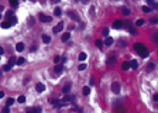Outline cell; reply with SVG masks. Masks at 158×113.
Returning a JSON list of instances; mask_svg holds the SVG:
<instances>
[{"label":"cell","instance_id":"obj_36","mask_svg":"<svg viewBox=\"0 0 158 113\" xmlns=\"http://www.w3.org/2000/svg\"><path fill=\"white\" fill-rule=\"evenodd\" d=\"M142 11H144V13H150V11H151V9H150V7H147V6H144V7H142Z\"/></svg>","mask_w":158,"mask_h":113},{"label":"cell","instance_id":"obj_47","mask_svg":"<svg viewBox=\"0 0 158 113\" xmlns=\"http://www.w3.org/2000/svg\"><path fill=\"white\" fill-rule=\"evenodd\" d=\"M65 61H66V57H62V59H61V62H62V65L65 64Z\"/></svg>","mask_w":158,"mask_h":113},{"label":"cell","instance_id":"obj_44","mask_svg":"<svg viewBox=\"0 0 158 113\" xmlns=\"http://www.w3.org/2000/svg\"><path fill=\"white\" fill-rule=\"evenodd\" d=\"M114 59H116L114 57H110V58H109V64H110V62H114Z\"/></svg>","mask_w":158,"mask_h":113},{"label":"cell","instance_id":"obj_10","mask_svg":"<svg viewBox=\"0 0 158 113\" xmlns=\"http://www.w3.org/2000/svg\"><path fill=\"white\" fill-rule=\"evenodd\" d=\"M62 71H63V65L62 64H61V65H55V74H58V75H59Z\"/></svg>","mask_w":158,"mask_h":113},{"label":"cell","instance_id":"obj_17","mask_svg":"<svg viewBox=\"0 0 158 113\" xmlns=\"http://www.w3.org/2000/svg\"><path fill=\"white\" fill-rule=\"evenodd\" d=\"M14 102H16V100H14L13 97H9V99H7V102H6V106H9V108H10V106H11Z\"/></svg>","mask_w":158,"mask_h":113},{"label":"cell","instance_id":"obj_39","mask_svg":"<svg viewBox=\"0 0 158 113\" xmlns=\"http://www.w3.org/2000/svg\"><path fill=\"white\" fill-rule=\"evenodd\" d=\"M78 69H79V71H85V69H86V65H85V64H80Z\"/></svg>","mask_w":158,"mask_h":113},{"label":"cell","instance_id":"obj_20","mask_svg":"<svg viewBox=\"0 0 158 113\" xmlns=\"http://www.w3.org/2000/svg\"><path fill=\"white\" fill-rule=\"evenodd\" d=\"M69 38H71V34H69V32H66V34H63V35H62V38H61V40L65 43V41H68Z\"/></svg>","mask_w":158,"mask_h":113},{"label":"cell","instance_id":"obj_43","mask_svg":"<svg viewBox=\"0 0 158 113\" xmlns=\"http://www.w3.org/2000/svg\"><path fill=\"white\" fill-rule=\"evenodd\" d=\"M151 23H153V24H157L158 20H157V18H151Z\"/></svg>","mask_w":158,"mask_h":113},{"label":"cell","instance_id":"obj_38","mask_svg":"<svg viewBox=\"0 0 158 113\" xmlns=\"http://www.w3.org/2000/svg\"><path fill=\"white\" fill-rule=\"evenodd\" d=\"M1 113H10V109H9V106H4V108H3V110H1Z\"/></svg>","mask_w":158,"mask_h":113},{"label":"cell","instance_id":"obj_21","mask_svg":"<svg viewBox=\"0 0 158 113\" xmlns=\"http://www.w3.org/2000/svg\"><path fill=\"white\" fill-rule=\"evenodd\" d=\"M111 44H113V38L107 37V38L105 40V45H111Z\"/></svg>","mask_w":158,"mask_h":113},{"label":"cell","instance_id":"obj_25","mask_svg":"<svg viewBox=\"0 0 158 113\" xmlns=\"http://www.w3.org/2000/svg\"><path fill=\"white\" fill-rule=\"evenodd\" d=\"M121 13H123L124 16H128V14H130V10H128L127 7H123V9H121Z\"/></svg>","mask_w":158,"mask_h":113},{"label":"cell","instance_id":"obj_1","mask_svg":"<svg viewBox=\"0 0 158 113\" xmlns=\"http://www.w3.org/2000/svg\"><path fill=\"white\" fill-rule=\"evenodd\" d=\"M133 47H134V51H136V52L140 54V57H142V58H147V57H148V49H147V47H145L144 44L137 43V44H134Z\"/></svg>","mask_w":158,"mask_h":113},{"label":"cell","instance_id":"obj_14","mask_svg":"<svg viewBox=\"0 0 158 113\" xmlns=\"http://www.w3.org/2000/svg\"><path fill=\"white\" fill-rule=\"evenodd\" d=\"M82 92H83V95H85V96H88V95L90 93V88H89V86H85V88L82 89Z\"/></svg>","mask_w":158,"mask_h":113},{"label":"cell","instance_id":"obj_8","mask_svg":"<svg viewBox=\"0 0 158 113\" xmlns=\"http://www.w3.org/2000/svg\"><path fill=\"white\" fill-rule=\"evenodd\" d=\"M130 68H131V64H130V62H127V61H124V62L121 64V69H123V71H128Z\"/></svg>","mask_w":158,"mask_h":113},{"label":"cell","instance_id":"obj_41","mask_svg":"<svg viewBox=\"0 0 158 113\" xmlns=\"http://www.w3.org/2000/svg\"><path fill=\"white\" fill-rule=\"evenodd\" d=\"M153 40H154L155 43H158V32H155V34L153 35Z\"/></svg>","mask_w":158,"mask_h":113},{"label":"cell","instance_id":"obj_34","mask_svg":"<svg viewBox=\"0 0 158 113\" xmlns=\"http://www.w3.org/2000/svg\"><path fill=\"white\" fill-rule=\"evenodd\" d=\"M142 24H144V20H142V18H140V20L136 21V26H142Z\"/></svg>","mask_w":158,"mask_h":113},{"label":"cell","instance_id":"obj_18","mask_svg":"<svg viewBox=\"0 0 158 113\" xmlns=\"http://www.w3.org/2000/svg\"><path fill=\"white\" fill-rule=\"evenodd\" d=\"M14 64H17V59H16V57H11V58H10V61H9V65L13 68V65H14Z\"/></svg>","mask_w":158,"mask_h":113},{"label":"cell","instance_id":"obj_24","mask_svg":"<svg viewBox=\"0 0 158 113\" xmlns=\"http://www.w3.org/2000/svg\"><path fill=\"white\" fill-rule=\"evenodd\" d=\"M10 26H11V24H10L9 21H3V23H1V27H3V28H9Z\"/></svg>","mask_w":158,"mask_h":113},{"label":"cell","instance_id":"obj_13","mask_svg":"<svg viewBox=\"0 0 158 113\" xmlns=\"http://www.w3.org/2000/svg\"><path fill=\"white\" fill-rule=\"evenodd\" d=\"M114 109H116V113H126L124 106H117V108H114Z\"/></svg>","mask_w":158,"mask_h":113},{"label":"cell","instance_id":"obj_31","mask_svg":"<svg viewBox=\"0 0 158 113\" xmlns=\"http://www.w3.org/2000/svg\"><path fill=\"white\" fill-rule=\"evenodd\" d=\"M10 69H11V66H10L9 64H6L4 66H3V71H4V72H7V71H10Z\"/></svg>","mask_w":158,"mask_h":113},{"label":"cell","instance_id":"obj_30","mask_svg":"<svg viewBox=\"0 0 158 113\" xmlns=\"http://www.w3.org/2000/svg\"><path fill=\"white\" fill-rule=\"evenodd\" d=\"M61 59H62V57H58V55H57V57L54 58V62H55V65H58V62H59Z\"/></svg>","mask_w":158,"mask_h":113},{"label":"cell","instance_id":"obj_45","mask_svg":"<svg viewBox=\"0 0 158 113\" xmlns=\"http://www.w3.org/2000/svg\"><path fill=\"white\" fill-rule=\"evenodd\" d=\"M35 49H37V47H35V45H32L31 48H30V51H31V52H34V51H35Z\"/></svg>","mask_w":158,"mask_h":113},{"label":"cell","instance_id":"obj_11","mask_svg":"<svg viewBox=\"0 0 158 113\" xmlns=\"http://www.w3.org/2000/svg\"><path fill=\"white\" fill-rule=\"evenodd\" d=\"M16 51H18V52L24 51V44H23V43H18V44L16 45Z\"/></svg>","mask_w":158,"mask_h":113},{"label":"cell","instance_id":"obj_22","mask_svg":"<svg viewBox=\"0 0 158 113\" xmlns=\"http://www.w3.org/2000/svg\"><path fill=\"white\" fill-rule=\"evenodd\" d=\"M86 57H88V55H86L85 52H80V54H79V61H85Z\"/></svg>","mask_w":158,"mask_h":113},{"label":"cell","instance_id":"obj_16","mask_svg":"<svg viewBox=\"0 0 158 113\" xmlns=\"http://www.w3.org/2000/svg\"><path fill=\"white\" fill-rule=\"evenodd\" d=\"M147 3H148V4H150L151 7H154V9H157V10H158V3H155V1H153V0H148Z\"/></svg>","mask_w":158,"mask_h":113},{"label":"cell","instance_id":"obj_9","mask_svg":"<svg viewBox=\"0 0 158 113\" xmlns=\"http://www.w3.org/2000/svg\"><path fill=\"white\" fill-rule=\"evenodd\" d=\"M52 105L57 106V108H59V106H65V102L63 100H52Z\"/></svg>","mask_w":158,"mask_h":113},{"label":"cell","instance_id":"obj_5","mask_svg":"<svg viewBox=\"0 0 158 113\" xmlns=\"http://www.w3.org/2000/svg\"><path fill=\"white\" fill-rule=\"evenodd\" d=\"M35 91H37V92H44V91H45V85L38 82V83L35 85Z\"/></svg>","mask_w":158,"mask_h":113},{"label":"cell","instance_id":"obj_28","mask_svg":"<svg viewBox=\"0 0 158 113\" xmlns=\"http://www.w3.org/2000/svg\"><path fill=\"white\" fill-rule=\"evenodd\" d=\"M24 62H26L24 58H17V65H23Z\"/></svg>","mask_w":158,"mask_h":113},{"label":"cell","instance_id":"obj_7","mask_svg":"<svg viewBox=\"0 0 158 113\" xmlns=\"http://www.w3.org/2000/svg\"><path fill=\"white\" fill-rule=\"evenodd\" d=\"M40 20H41L42 23H49V21H51V17L45 16V14H40Z\"/></svg>","mask_w":158,"mask_h":113},{"label":"cell","instance_id":"obj_35","mask_svg":"<svg viewBox=\"0 0 158 113\" xmlns=\"http://www.w3.org/2000/svg\"><path fill=\"white\" fill-rule=\"evenodd\" d=\"M130 64H131V68H134V69H136V68L138 66V64H137V61H131Z\"/></svg>","mask_w":158,"mask_h":113},{"label":"cell","instance_id":"obj_42","mask_svg":"<svg viewBox=\"0 0 158 113\" xmlns=\"http://www.w3.org/2000/svg\"><path fill=\"white\" fill-rule=\"evenodd\" d=\"M74 110H76V112H82V109H80V108H78V106H75V108H74Z\"/></svg>","mask_w":158,"mask_h":113},{"label":"cell","instance_id":"obj_26","mask_svg":"<svg viewBox=\"0 0 158 113\" xmlns=\"http://www.w3.org/2000/svg\"><path fill=\"white\" fill-rule=\"evenodd\" d=\"M9 23H10L11 26H14V24L17 23V18H16L14 16H13V17H10V21H9Z\"/></svg>","mask_w":158,"mask_h":113},{"label":"cell","instance_id":"obj_2","mask_svg":"<svg viewBox=\"0 0 158 113\" xmlns=\"http://www.w3.org/2000/svg\"><path fill=\"white\" fill-rule=\"evenodd\" d=\"M111 92H113L114 95H119V93H120V83H119V82H113V83H111Z\"/></svg>","mask_w":158,"mask_h":113},{"label":"cell","instance_id":"obj_29","mask_svg":"<svg viewBox=\"0 0 158 113\" xmlns=\"http://www.w3.org/2000/svg\"><path fill=\"white\" fill-rule=\"evenodd\" d=\"M17 102H18V103H24V102H26V97H24L23 95H21V96H18V99H17Z\"/></svg>","mask_w":158,"mask_h":113},{"label":"cell","instance_id":"obj_33","mask_svg":"<svg viewBox=\"0 0 158 113\" xmlns=\"http://www.w3.org/2000/svg\"><path fill=\"white\" fill-rule=\"evenodd\" d=\"M103 35H105V37L107 38V35H109V28H106V27L103 28Z\"/></svg>","mask_w":158,"mask_h":113},{"label":"cell","instance_id":"obj_4","mask_svg":"<svg viewBox=\"0 0 158 113\" xmlns=\"http://www.w3.org/2000/svg\"><path fill=\"white\" fill-rule=\"evenodd\" d=\"M121 27H124V23L121 20H116L113 23V28H121Z\"/></svg>","mask_w":158,"mask_h":113},{"label":"cell","instance_id":"obj_15","mask_svg":"<svg viewBox=\"0 0 158 113\" xmlns=\"http://www.w3.org/2000/svg\"><path fill=\"white\" fill-rule=\"evenodd\" d=\"M42 41H44L45 44H49V43H51V37H49V35H45V34H44V35H42Z\"/></svg>","mask_w":158,"mask_h":113},{"label":"cell","instance_id":"obj_12","mask_svg":"<svg viewBox=\"0 0 158 113\" xmlns=\"http://www.w3.org/2000/svg\"><path fill=\"white\" fill-rule=\"evenodd\" d=\"M154 68H155V64H154V62H150V64H147V68H145V69H147L148 72H151Z\"/></svg>","mask_w":158,"mask_h":113},{"label":"cell","instance_id":"obj_48","mask_svg":"<svg viewBox=\"0 0 158 113\" xmlns=\"http://www.w3.org/2000/svg\"><path fill=\"white\" fill-rule=\"evenodd\" d=\"M26 113H34V109H28V110H27Z\"/></svg>","mask_w":158,"mask_h":113},{"label":"cell","instance_id":"obj_23","mask_svg":"<svg viewBox=\"0 0 158 113\" xmlns=\"http://www.w3.org/2000/svg\"><path fill=\"white\" fill-rule=\"evenodd\" d=\"M54 14H55V16H61V14H62V10H61V9H58V7H57V9H55V10H54Z\"/></svg>","mask_w":158,"mask_h":113},{"label":"cell","instance_id":"obj_27","mask_svg":"<svg viewBox=\"0 0 158 113\" xmlns=\"http://www.w3.org/2000/svg\"><path fill=\"white\" fill-rule=\"evenodd\" d=\"M10 4H11V7H14V9L18 7V1H16V0H11V1H10Z\"/></svg>","mask_w":158,"mask_h":113},{"label":"cell","instance_id":"obj_3","mask_svg":"<svg viewBox=\"0 0 158 113\" xmlns=\"http://www.w3.org/2000/svg\"><path fill=\"white\" fill-rule=\"evenodd\" d=\"M62 30H63V23L61 21V23H58V26H55V27L52 28V32L57 34V32H61Z\"/></svg>","mask_w":158,"mask_h":113},{"label":"cell","instance_id":"obj_19","mask_svg":"<svg viewBox=\"0 0 158 113\" xmlns=\"http://www.w3.org/2000/svg\"><path fill=\"white\" fill-rule=\"evenodd\" d=\"M69 89H71V83H66V85L63 86L62 92H63V93H68V92H69Z\"/></svg>","mask_w":158,"mask_h":113},{"label":"cell","instance_id":"obj_46","mask_svg":"<svg viewBox=\"0 0 158 113\" xmlns=\"http://www.w3.org/2000/svg\"><path fill=\"white\" fill-rule=\"evenodd\" d=\"M153 97H154V100H155V102H158V93H155Z\"/></svg>","mask_w":158,"mask_h":113},{"label":"cell","instance_id":"obj_40","mask_svg":"<svg viewBox=\"0 0 158 113\" xmlns=\"http://www.w3.org/2000/svg\"><path fill=\"white\" fill-rule=\"evenodd\" d=\"M34 113H41V108L40 106H35L34 108Z\"/></svg>","mask_w":158,"mask_h":113},{"label":"cell","instance_id":"obj_32","mask_svg":"<svg viewBox=\"0 0 158 113\" xmlns=\"http://www.w3.org/2000/svg\"><path fill=\"white\" fill-rule=\"evenodd\" d=\"M128 31H130V34H133V35H136V34H137V30H136L134 27H131V28H128Z\"/></svg>","mask_w":158,"mask_h":113},{"label":"cell","instance_id":"obj_37","mask_svg":"<svg viewBox=\"0 0 158 113\" xmlns=\"http://www.w3.org/2000/svg\"><path fill=\"white\" fill-rule=\"evenodd\" d=\"M102 45H103V43H102L100 40H96V47H99V48H102Z\"/></svg>","mask_w":158,"mask_h":113},{"label":"cell","instance_id":"obj_6","mask_svg":"<svg viewBox=\"0 0 158 113\" xmlns=\"http://www.w3.org/2000/svg\"><path fill=\"white\" fill-rule=\"evenodd\" d=\"M68 16L71 17V18H74L75 21H79V16H78V14H75V11H72V10H69V11H68Z\"/></svg>","mask_w":158,"mask_h":113}]
</instances>
